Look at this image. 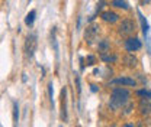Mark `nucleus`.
<instances>
[{"instance_id":"1","label":"nucleus","mask_w":151,"mask_h":127,"mask_svg":"<svg viewBox=\"0 0 151 127\" xmlns=\"http://www.w3.org/2000/svg\"><path fill=\"white\" fill-rule=\"evenodd\" d=\"M131 97V92L127 90V88H115L112 91V95H111V101H109V106L112 107L113 110H118L121 107H124L128 100Z\"/></svg>"},{"instance_id":"2","label":"nucleus","mask_w":151,"mask_h":127,"mask_svg":"<svg viewBox=\"0 0 151 127\" xmlns=\"http://www.w3.org/2000/svg\"><path fill=\"white\" fill-rule=\"evenodd\" d=\"M135 29H137V26H135V22L134 20H131V19H124L121 22L119 28H118V32L122 36H131L132 33L135 32Z\"/></svg>"},{"instance_id":"3","label":"nucleus","mask_w":151,"mask_h":127,"mask_svg":"<svg viewBox=\"0 0 151 127\" xmlns=\"http://www.w3.org/2000/svg\"><path fill=\"white\" fill-rule=\"evenodd\" d=\"M38 46V38L35 33H31L26 36V40H25V52H26V56L32 58L35 51H37Z\"/></svg>"},{"instance_id":"4","label":"nucleus","mask_w":151,"mask_h":127,"mask_svg":"<svg viewBox=\"0 0 151 127\" xmlns=\"http://www.w3.org/2000/svg\"><path fill=\"white\" fill-rule=\"evenodd\" d=\"M141 46H142V43H141V40H139L138 38H128V39L125 40V49H127L128 52L139 51Z\"/></svg>"},{"instance_id":"5","label":"nucleus","mask_w":151,"mask_h":127,"mask_svg":"<svg viewBox=\"0 0 151 127\" xmlns=\"http://www.w3.org/2000/svg\"><path fill=\"white\" fill-rule=\"evenodd\" d=\"M102 20L106 22V23H116L119 20V15L112 12V10H106V12L102 13Z\"/></svg>"},{"instance_id":"6","label":"nucleus","mask_w":151,"mask_h":127,"mask_svg":"<svg viewBox=\"0 0 151 127\" xmlns=\"http://www.w3.org/2000/svg\"><path fill=\"white\" fill-rule=\"evenodd\" d=\"M65 94H67V88L64 87L61 90V117H63V120H67V97H65Z\"/></svg>"},{"instance_id":"7","label":"nucleus","mask_w":151,"mask_h":127,"mask_svg":"<svg viewBox=\"0 0 151 127\" xmlns=\"http://www.w3.org/2000/svg\"><path fill=\"white\" fill-rule=\"evenodd\" d=\"M97 26L96 25H93V26H90V28H87L86 29V35H84V39H86V42L87 43H92L94 39H96V36H97Z\"/></svg>"},{"instance_id":"8","label":"nucleus","mask_w":151,"mask_h":127,"mask_svg":"<svg viewBox=\"0 0 151 127\" xmlns=\"http://www.w3.org/2000/svg\"><path fill=\"white\" fill-rule=\"evenodd\" d=\"M112 84H119V85H124V87H135L137 85V81L132 79V78H128V77H124V78L113 79Z\"/></svg>"},{"instance_id":"9","label":"nucleus","mask_w":151,"mask_h":127,"mask_svg":"<svg viewBox=\"0 0 151 127\" xmlns=\"http://www.w3.org/2000/svg\"><path fill=\"white\" fill-rule=\"evenodd\" d=\"M124 64L127 65V67H129V68H135L137 65H138V59H137V56H134V54H127L124 55Z\"/></svg>"},{"instance_id":"10","label":"nucleus","mask_w":151,"mask_h":127,"mask_svg":"<svg viewBox=\"0 0 151 127\" xmlns=\"http://www.w3.org/2000/svg\"><path fill=\"white\" fill-rule=\"evenodd\" d=\"M100 59L103 61V62H106V64H113V62H116V59H118V56L112 52H103V54H100Z\"/></svg>"},{"instance_id":"11","label":"nucleus","mask_w":151,"mask_h":127,"mask_svg":"<svg viewBox=\"0 0 151 127\" xmlns=\"http://www.w3.org/2000/svg\"><path fill=\"white\" fill-rule=\"evenodd\" d=\"M139 110H141V113L148 114L151 111V100L142 98V100H141V104H139Z\"/></svg>"},{"instance_id":"12","label":"nucleus","mask_w":151,"mask_h":127,"mask_svg":"<svg viewBox=\"0 0 151 127\" xmlns=\"http://www.w3.org/2000/svg\"><path fill=\"white\" fill-rule=\"evenodd\" d=\"M138 16H139V22H141V26H142V33L144 35H147L148 33V31H150V25H148V22H147V19L145 16L138 10Z\"/></svg>"},{"instance_id":"13","label":"nucleus","mask_w":151,"mask_h":127,"mask_svg":"<svg viewBox=\"0 0 151 127\" xmlns=\"http://www.w3.org/2000/svg\"><path fill=\"white\" fill-rule=\"evenodd\" d=\"M112 6L116 7V9H122V10H129V6L125 0H113Z\"/></svg>"},{"instance_id":"14","label":"nucleus","mask_w":151,"mask_h":127,"mask_svg":"<svg viewBox=\"0 0 151 127\" xmlns=\"http://www.w3.org/2000/svg\"><path fill=\"white\" fill-rule=\"evenodd\" d=\"M99 52L100 54H103V52H108V51H111V45H109V40L108 39H103V40H100L99 42Z\"/></svg>"},{"instance_id":"15","label":"nucleus","mask_w":151,"mask_h":127,"mask_svg":"<svg viewBox=\"0 0 151 127\" xmlns=\"http://www.w3.org/2000/svg\"><path fill=\"white\" fill-rule=\"evenodd\" d=\"M35 16H37V12H35V10H31V12L26 15V18H25V23H26L28 26H32L34 22H35Z\"/></svg>"},{"instance_id":"16","label":"nucleus","mask_w":151,"mask_h":127,"mask_svg":"<svg viewBox=\"0 0 151 127\" xmlns=\"http://www.w3.org/2000/svg\"><path fill=\"white\" fill-rule=\"evenodd\" d=\"M19 123V106L18 103H13V126L18 127Z\"/></svg>"},{"instance_id":"17","label":"nucleus","mask_w":151,"mask_h":127,"mask_svg":"<svg viewBox=\"0 0 151 127\" xmlns=\"http://www.w3.org/2000/svg\"><path fill=\"white\" fill-rule=\"evenodd\" d=\"M137 95L138 97H141V98H147V100H151V91L150 90H139L137 91Z\"/></svg>"},{"instance_id":"18","label":"nucleus","mask_w":151,"mask_h":127,"mask_svg":"<svg viewBox=\"0 0 151 127\" xmlns=\"http://www.w3.org/2000/svg\"><path fill=\"white\" fill-rule=\"evenodd\" d=\"M86 62H87V65H94L96 64V58H94L93 55H89L86 58Z\"/></svg>"},{"instance_id":"19","label":"nucleus","mask_w":151,"mask_h":127,"mask_svg":"<svg viewBox=\"0 0 151 127\" xmlns=\"http://www.w3.org/2000/svg\"><path fill=\"white\" fill-rule=\"evenodd\" d=\"M48 92H50V98H51V103H54L52 97H54V88H52V82L48 85Z\"/></svg>"},{"instance_id":"20","label":"nucleus","mask_w":151,"mask_h":127,"mask_svg":"<svg viewBox=\"0 0 151 127\" xmlns=\"http://www.w3.org/2000/svg\"><path fill=\"white\" fill-rule=\"evenodd\" d=\"M90 87H92V91H93V92L97 91V87H96V85H90Z\"/></svg>"},{"instance_id":"21","label":"nucleus","mask_w":151,"mask_h":127,"mask_svg":"<svg viewBox=\"0 0 151 127\" xmlns=\"http://www.w3.org/2000/svg\"><path fill=\"white\" fill-rule=\"evenodd\" d=\"M122 127H134V126H132V124H124Z\"/></svg>"}]
</instances>
